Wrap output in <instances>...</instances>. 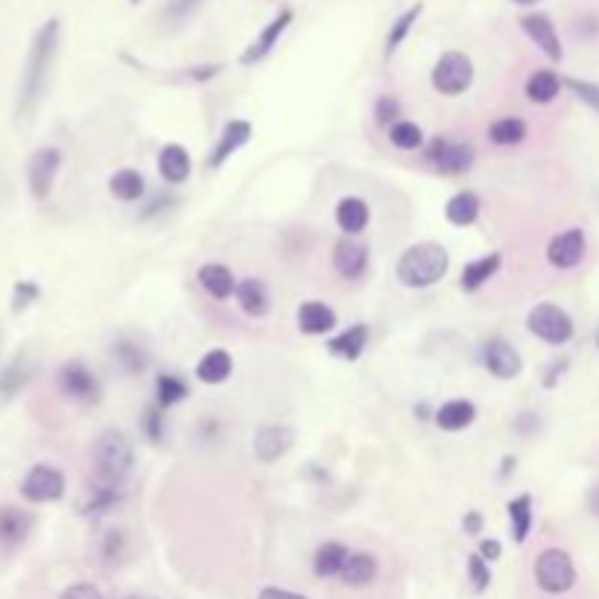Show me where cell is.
<instances>
[{"label":"cell","mask_w":599,"mask_h":599,"mask_svg":"<svg viewBox=\"0 0 599 599\" xmlns=\"http://www.w3.org/2000/svg\"><path fill=\"white\" fill-rule=\"evenodd\" d=\"M59 44H62V21L50 18L38 27V33L30 41V50H27L24 74H21V85H18V106H15L18 120H27L38 112V106L47 94V85H50L56 56H59Z\"/></svg>","instance_id":"6da1fadb"},{"label":"cell","mask_w":599,"mask_h":599,"mask_svg":"<svg viewBox=\"0 0 599 599\" xmlns=\"http://www.w3.org/2000/svg\"><path fill=\"white\" fill-rule=\"evenodd\" d=\"M450 269V255L442 243L424 240V243H412L410 249L398 258L395 266V278L410 287V290H427L433 284H439Z\"/></svg>","instance_id":"7a4b0ae2"},{"label":"cell","mask_w":599,"mask_h":599,"mask_svg":"<svg viewBox=\"0 0 599 599\" xmlns=\"http://www.w3.org/2000/svg\"><path fill=\"white\" fill-rule=\"evenodd\" d=\"M91 456H94V471H97V477L106 480V483L123 486L126 477H129L132 468H135V450H132V442H129L120 430H114V427L103 430V433L97 436Z\"/></svg>","instance_id":"3957f363"},{"label":"cell","mask_w":599,"mask_h":599,"mask_svg":"<svg viewBox=\"0 0 599 599\" xmlns=\"http://www.w3.org/2000/svg\"><path fill=\"white\" fill-rule=\"evenodd\" d=\"M535 582L544 594H567L576 585V564L570 559L567 550L559 547H547L538 553L535 559Z\"/></svg>","instance_id":"277c9868"},{"label":"cell","mask_w":599,"mask_h":599,"mask_svg":"<svg viewBox=\"0 0 599 599\" xmlns=\"http://www.w3.org/2000/svg\"><path fill=\"white\" fill-rule=\"evenodd\" d=\"M430 82L442 97H459L474 85V62L462 50H448L436 59Z\"/></svg>","instance_id":"5b68a950"},{"label":"cell","mask_w":599,"mask_h":599,"mask_svg":"<svg viewBox=\"0 0 599 599\" xmlns=\"http://www.w3.org/2000/svg\"><path fill=\"white\" fill-rule=\"evenodd\" d=\"M526 328H529V334H535L541 342L556 345V348H559V345H567V342L573 339V334H576V325H573V319L567 316V310H562L559 304H550V301L535 304V307L529 310Z\"/></svg>","instance_id":"8992f818"},{"label":"cell","mask_w":599,"mask_h":599,"mask_svg":"<svg viewBox=\"0 0 599 599\" xmlns=\"http://www.w3.org/2000/svg\"><path fill=\"white\" fill-rule=\"evenodd\" d=\"M427 164L442 173V176H462L474 167L477 161V152L471 144L465 141H450V138H433L424 150Z\"/></svg>","instance_id":"52a82bcc"},{"label":"cell","mask_w":599,"mask_h":599,"mask_svg":"<svg viewBox=\"0 0 599 599\" xmlns=\"http://www.w3.org/2000/svg\"><path fill=\"white\" fill-rule=\"evenodd\" d=\"M65 486V474L56 465L38 462L21 480V497L30 503H56L65 497Z\"/></svg>","instance_id":"ba28073f"},{"label":"cell","mask_w":599,"mask_h":599,"mask_svg":"<svg viewBox=\"0 0 599 599\" xmlns=\"http://www.w3.org/2000/svg\"><path fill=\"white\" fill-rule=\"evenodd\" d=\"M59 389H62V395L65 398H71L76 404H100V398H103V386H100V380L94 377V372L85 366V363H79V360H71V363H65L62 369H59Z\"/></svg>","instance_id":"9c48e42d"},{"label":"cell","mask_w":599,"mask_h":599,"mask_svg":"<svg viewBox=\"0 0 599 599\" xmlns=\"http://www.w3.org/2000/svg\"><path fill=\"white\" fill-rule=\"evenodd\" d=\"M59 170H62V152L56 147H38L30 155V161H27V185H30V196L36 202H44L53 193Z\"/></svg>","instance_id":"30bf717a"},{"label":"cell","mask_w":599,"mask_h":599,"mask_svg":"<svg viewBox=\"0 0 599 599\" xmlns=\"http://www.w3.org/2000/svg\"><path fill=\"white\" fill-rule=\"evenodd\" d=\"M293 18H296V12L290 9V6H281L278 9V15L263 27L261 33L255 36V41L240 53V65H246V68H252V65H261L263 59L278 47V41L284 38V33L290 30V24H293Z\"/></svg>","instance_id":"8fae6325"},{"label":"cell","mask_w":599,"mask_h":599,"mask_svg":"<svg viewBox=\"0 0 599 599\" xmlns=\"http://www.w3.org/2000/svg\"><path fill=\"white\" fill-rule=\"evenodd\" d=\"M483 366L491 377L497 380H515L524 372V357L518 354V348L512 342H506L503 337H491L483 342L480 348Z\"/></svg>","instance_id":"7c38bea8"},{"label":"cell","mask_w":599,"mask_h":599,"mask_svg":"<svg viewBox=\"0 0 599 599\" xmlns=\"http://www.w3.org/2000/svg\"><path fill=\"white\" fill-rule=\"evenodd\" d=\"M521 30H524V36L529 38L550 62H562L564 44L550 15H544V12H526V15H521Z\"/></svg>","instance_id":"4fadbf2b"},{"label":"cell","mask_w":599,"mask_h":599,"mask_svg":"<svg viewBox=\"0 0 599 599\" xmlns=\"http://www.w3.org/2000/svg\"><path fill=\"white\" fill-rule=\"evenodd\" d=\"M588 255V237L582 228H567L559 231L550 243H547V261L556 269H576Z\"/></svg>","instance_id":"5bb4252c"},{"label":"cell","mask_w":599,"mask_h":599,"mask_svg":"<svg viewBox=\"0 0 599 599\" xmlns=\"http://www.w3.org/2000/svg\"><path fill=\"white\" fill-rule=\"evenodd\" d=\"M249 141H252V123L249 120H228L220 138H217V144H214V150L208 155V167L220 170L225 161H231V155H237Z\"/></svg>","instance_id":"9a60e30c"},{"label":"cell","mask_w":599,"mask_h":599,"mask_svg":"<svg viewBox=\"0 0 599 599\" xmlns=\"http://www.w3.org/2000/svg\"><path fill=\"white\" fill-rule=\"evenodd\" d=\"M293 442H296L293 427H287V424H263L261 430L255 433V456L261 459L263 465H272V462H278L281 456L290 453Z\"/></svg>","instance_id":"2e32d148"},{"label":"cell","mask_w":599,"mask_h":599,"mask_svg":"<svg viewBox=\"0 0 599 599\" xmlns=\"http://www.w3.org/2000/svg\"><path fill=\"white\" fill-rule=\"evenodd\" d=\"M36 526V515L18 506H0V547L18 550Z\"/></svg>","instance_id":"e0dca14e"},{"label":"cell","mask_w":599,"mask_h":599,"mask_svg":"<svg viewBox=\"0 0 599 599\" xmlns=\"http://www.w3.org/2000/svg\"><path fill=\"white\" fill-rule=\"evenodd\" d=\"M120 503H123V486L106 483V480L94 477V483L88 486V494H85L79 512H82L85 518H100V515H109Z\"/></svg>","instance_id":"ac0fdd59"},{"label":"cell","mask_w":599,"mask_h":599,"mask_svg":"<svg viewBox=\"0 0 599 599\" xmlns=\"http://www.w3.org/2000/svg\"><path fill=\"white\" fill-rule=\"evenodd\" d=\"M36 377V363L21 351L0 369V401H12L27 389V383Z\"/></svg>","instance_id":"d6986e66"},{"label":"cell","mask_w":599,"mask_h":599,"mask_svg":"<svg viewBox=\"0 0 599 599\" xmlns=\"http://www.w3.org/2000/svg\"><path fill=\"white\" fill-rule=\"evenodd\" d=\"M296 322H299L301 334L307 337H325L337 328V313L334 307H328L325 301H304L296 313Z\"/></svg>","instance_id":"ffe728a7"},{"label":"cell","mask_w":599,"mask_h":599,"mask_svg":"<svg viewBox=\"0 0 599 599\" xmlns=\"http://www.w3.org/2000/svg\"><path fill=\"white\" fill-rule=\"evenodd\" d=\"M334 269L342 278L357 281L366 269H369V249L351 237H342L334 246Z\"/></svg>","instance_id":"44dd1931"},{"label":"cell","mask_w":599,"mask_h":599,"mask_svg":"<svg viewBox=\"0 0 599 599\" xmlns=\"http://www.w3.org/2000/svg\"><path fill=\"white\" fill-rule=\"evenodd\" d=\"M369 339H372L369 325L357 322V325H351L348 331H342V334H337L334 339H328V351H331L334 357H339V360L354 363V360H360L363 351L369 348Z\"/></svg>","instance_id":"7402d4cb"},{"label":"cell","mask_w":599,"mask_h":599,"mask_svg":"<svg viewBox=\"0 0 599 599\" xmlns=\"http://www.w3.org/2000/svg\"><path fill=\"white\" fill-rule=\"evenodd\" d=\"M199 287L211 296V299L225 301L234 296V290H237V278H234V272L223 266V263H205V266H199Z\"/></svg>","instance_id":"603a6c76"},{"label":"cell","mask_w":599,"mask_h":599,"mask_svg":"<svg viewBox=\"0 0 599 599\" xmlns=\"http://www.w3.org/2000/svg\"><path fill=\"white\" fill-rule=\"evenodd\" d=\"M369 220H372V208H369L366 199H360V196H345V199H339L337 225L345 231V237L363 234Z\"/></svg>","instance_id":"cb8c5ba5"},{"label":"cell","mask_w":599,"mask_h":599,"mask_svg":"<svg viewBox=\"0 0 599 599\" xmlns=\"http://www.w3.org/2000/svg\"><path fill=\"white\" fill-rule=\"evenodd\" d=\"M234 299L240 304V310L246 313V316H252V319H263L266 313H269V290H266V284H263L261 278H246V281H240L237 284V290H234Z\"/></svg>","instance_id":"d4e9b609"},{"label":"cell","mask_w":599,"mask_h":599,"mask_svg":"<svg viewBox=\"0 0 599 599\" xmlns=\"http://www.w3.org/2000/svg\"><path fill=\"white\" fill-rule=\"evenodd\" d=\"M190 152L179 144H167L158 155V173L167 185H182L190 176Z\"/></svg>","instance_id":"484cf974"},{"label":"cell","mask_w":599,"mask_h":599,"mask_svg":"<svg viewBox=\"0 0 599 599\" xmlns=\"http://www.w3.org/2000/svg\"><path fill=\"white\" fill-rule=\"evenodd\" d=\"M433 421H436L439 430H445V433H459V430H468V427L477 421V407H474L471 401L456 398V401L442 404V407L436 410V415H433Z\"/></svg>","instance_id":"4316f807"},{"label":"cell","mask_w":599,"mask_h":599,"mask_svg":"<svg viewBox=\"0 0 599 599\" xmlns=\"http://www.w3.org/2000/svg\"><path fill=\"white\" fill-rule=\"evenodd\" d=\"M500 252H488L483 258H477V261L465 263V269H462V278H459V287L465 290V293H477L480 287H486L488 281L497 275V269H500Z\"/></svg>","instance_id":"83f0119b"},{"label":"cell","mask_w":599,"mask_h":599,"mask_svg":"<svg viewBox=\"0 0 599 599\" xmlns=\"http://www.w3.org/2000/svg\"><path fill=\"white\" fill-rule=\"evenodd\" d=\"M480 196L474 190H459L453 193L445 205V217H448L450 225L456 228H465V225H474L480 220Z\"/></svg>","instance_id":"f1b7e54d"},{"label":"cell","mask_w":599,"mask_h":599,"mask_svg":"<svg viewBox=\"0 0 599 599\" xmlns=\"http://www.w3.org/2000/svg\"><path fill=\"white\" fill-rule=\"evenodd\" d=\"M562 85L564 79L556 71H535V74H529L524 85L526 100L535 106H547L562 94Z\"/></svg>","instance_id":"f546056e"},{"label":"cell","mask_w":599,"mask_h":599,"mask_svg":"<svg viewBox=\"0 0 599 599\" xmlns=\"http://www.w3.org/2000/svg\"><path fill=\"white\" fill-rule=\"evenodd\" d=\"M339 579L348 588H369L377 579V559L372 553H351Z\"/></svg>","instance_id":"4dcf8cb0"},{"label":"cell","mask_w":599,"mask_h":599,"mask_svg":"<svg viewBox=\"0 0 599 599\" xmlns=\"http://www.w3.org/2000/svg\"><path fill=\"white\" fill-rule=\"evenodd\" d=\"M234 372V360H231V354L223 351V348H214V351H208L202 360H199V366H196V377L202 380V383H208V386H220L225 383L228 377Z\"/></svg>","instance_id":"1f68e13d"},{"label":"cell","mask_w":599,"mask_h":599,"mask_svg":"<svg viewBox=\"0 0 599 599\" xmlns=\"http://www.w3.org/2000/svg\"><path fill=\"white\" fill-rule=\"evenodd\" d=\"M421 12H424V3L418 0V3L407 6V9L395 18V24H392L389 33H386V44H383V56H386V59H392V56L398 53V47L410 38L412 27H415V21L421 18Z\"/></svg>","instance_id":"d6a6232c"},{"label":"cell","mask_w":599,"mask_h":599,"mask_svg":"<svg viewBox=\"0 0 599 599\" xmlns=\"http://www.w3.org/2000/svg\"><path fill=\"white\" fill-rule=\"evenodd\" d=\"M348 556H351V553H348L345 544H339V541H325V544L316 550V556H313V573H316L319 579L339 576L345 562H348Z\"/></svg>","instance_id":"836d02e7"},{"label":"cell","mask_w":599,"mask_h":599,"mask_svg":"<svg viewBox=\"0 0 599 599\" xmlns=\"http://www.w3.org/2000/svg\"><path fill=\"white\" fill-rule=\"evenodd\" d=\"M506 515L512 524V538L515 544H526L529 532H532V494H518L506 503Z\"/></svg>","instance_id":"e575fe53"},{"label":"cell","mask_w":599,"mask_h":599,"mask_svg":"<svg viewBox=\"0 0 599 599\" xmlns=\"http://www.w3.org/2000/svg\"><path fill=\"white\" fill-rule=\"evenodd\" d=\"M526 135H529V129H526V123L521 117H500L488 129V138L497 147H521L526 141Z\"/></svg>","instance_id":"d590c367"},{"label":"cell","mask_w":599,"mask_h":599,"mask_svg":"<svg viewBox=\"0 0 599 599\" xmlns=\"http://www.w3.org/2000/svg\"><path fill=\"white\" fill-rule=\"evenodd\" d=\"M144 176L138 170H117L112 179H109V193H112L117 202H138L144 196Z\"/></svg>","instance_id":"8d00e7d4"},{"label":"cell","mask_w":599,"mask_h":599,"mask_svg":"<svg viewBox=\"0 0 599 599\" xmlns=\"http://www.w3.org/2000/svg\"><path fill=\"white\" fill-rule=\"evenodd\" d=\"M112 357L123 375H144L147 366H150L147 351L141 345H135V342H117L112 348Z\"/></svg>","instance_id":"74e56055"},{"label":"cell","mask_w":599,"mask_h":599,"mask_svg":"<svg viewBox=\"0 0 599 599\" xmlns=\"http://www.w3.org/2000/svg\"><path fill=\"white\" fill-rule=\"evenodd\" d=\"M188 395H190L188 383H185V380H182L179 375H173V372H164V375L155 377V401H158V407H161V410L182 404Z\"/></svg>","instance_id":"f35d334b"},{"label":"cell","mask_w":599,"mask_h":599,"mask_svg":"<svg viewBox=\"0 0 599 599\" xmlns=\"http://www.w3.org/2000/svg\"><path fill=\"white\" fill-rule=\"evenodd\" d=\"M389 141H392V147H398V150H421V147H424V132H421V126L412 123V120H398V123L389 129Z\"/></svg>","instance_id":"ab89813d"},{"label":"cell","mask_w":599,"mask_h":599,"mask_svg":"<svg viewBox=\"0 0 599 599\" xmlns=\"http://www.w3.org/2000/svg\"><path fill=\"white\" fill-rule=\"evenodd\" d=\"M100 559H103V564H109V567L126 559V535L120 529H109L100 538Z\"/></svg>","instance_id":"60d3db41"},{"label":"cell","mask_w":599,"mask_h":599,"mask_svg":"<svg viewBox=\"0 0 599 599\" xmlns=\"http://www.w3.org/2000/svg\"><path fill=\"white\" fill-rule=\"evenodd\" d=\"M38 299H41V287L36 281H30V278L15 281V287H12V313H27Z\"/></svg>","instance_id":"b9f144b4"},{"label":"cell","mask_w":599,"mask_h":599,"mask_svg":"<svg viewBox=\"0 0 599 599\" xmlns=\"http://www.w3.org/2000/svg\"><path fill=\"white\" fill-rule=\"evenodd\" d=\"M205 3H208V0H170V3L164 6V21H167L170 27H179V24L188 21L190 15H196Z\"/></svg>","instance_id":"7bdbcfd3"},{"label":"cell","mask_w":599,"mask_h":599,"mask_svg":"<svg viewBox=\"0 0 599 599\" xmlns=\"http://www.w3.org/2000/svg\"><path fill=\"white\" fill-rule=\"evenodd\" d=\"M468 582H471V588L477 594H486L491 588V567H488V562L480 553L468 556Z\"/></svg>","instance_id":"ee69618b"},{"label":"cell","mask_w":599,"mask_h":599,"mask_svg":"<svg viewBox=\"0 0 599 599\" xmlns=\"http://www.w3.org/2000/svg\"><path fill=\"white\" fill-rule=\"evenodd\" d=\"M564 85L576 94V100H582L588 109H594L599 114V85L591 79H576V76H567Z\"/></svg>","instance_id":"f6af8a7d"},{"label":"cell","mask_w":599,"mask_h":599,"mask_svg":"<svg viewBox=\"0 0 599 599\" xmlns=\"http://www.w3.org/2000/svg\"><path fill=\"white\" fill-rule=\"evenodd\" d=\"M375 120L380 126H386V129H392L398 120H401V103L392 97V94H383V97H377L375 103Z\"/></svg>","instance_id":"bcb514c9"},{"label":"cell","mask_w":599,"mask_h":599,"mask_svg":"<svg viewBox=\"0 0 599 599\" xmlns=\"http://www.w3.org/2000/svg\"><path fill=\"white\" fill-rule=\"evenodd\" d=\"M141 427L147 433L150 442H164V415H161V407H147L144 418H141Z\"/></svg>","instance_id":"7dc6e473"},{"label":"cell","mask_w":599,"mask_h":599,"mask_svg":"<svg viewBox=\"0 0 599 599\" xmlns=\"http://www.w3.org/2000/svg\"><path fill=\"white\" fill-rule=\"evenodd\" d=\"M573 30H576V36L582 38V41H594V38L599 36V15L597 12H582V15H576Z\"/></svg>","instance_id":"c3c4849f"},{"label":"cell","mask_w":599,"mask_h":599,"mask_svg":"<svg viewBox=\"0 0 599 599\" xmlns=\"http://www.w3.org/2000/svg\"><path fill=\"white\" fill-rule=\"evenodd\" d=\"M59 599H106V597L100 594L97 585H91V582H76V585H71V588H65Z\"/></svg>","instance_id":"681fc988"},{"label":"cell","mask_w":599,"mask_h":599,"mask_svg":"<svg viewBox=\"0 0 599 599\" xmlns=\"http://www.w3.org/2000/svg\"><path fill=\"white\" fill-rule=\"evenodd\" d=\"M220 71H223V65H220V62H211V65H193V68L185 71V76H188L190 82H211Z\"/></svg>","instance_id":"f907efd6"},{"label":"cell","mask_w":599,"mask_h":599,"mask_svg":"<svg viewBox=\"0 0 599 599\" xmlns=\"http://www.w3.org/2000/svg\"><path fill=\"white\" fill-rule=\"evenodd\" d=\"M488 564L497 562L500 556H503V544L497 541V538H480V550H477Z\"/></svg>","instance_id":"816d5d0a"},{"label":"cell","mask_w":599,"mask_h":599,"mask_svg":"<svg viewBox=\"0 0 599 599\" xmlns=\"http://www.w3.org/2000/svg\"><path fill=\"white\" fill-rule=\"evenodd\" d=\"M462 529H465V535H480V532H483V515H480L477 509H474V512H465Z\"/></svg>","instance_id":"f5cc1de1"},{"label":"cell","mask_w":599,"mask_h":599,"mask_svg":"<svg viewBox=\"0 0 599 599\" xmlns=\"http://www.w3.org/2000/svg\"><path fill=\"white\" fill-rule=\"evenodd\" d=\"M258 599H307L304 594H296V591H287V588H275V585H269V588H263Z\"/></svg>","instance_id":"db71d44e"},{"label":"cell","mask_w":599,"mask_h":599,"mask_svg":"<svg viewBox=\"0 0 599 599\" xmlns=\"http://www.w3.org/2000/svg\"><path fill=\"white\" fill-rule=\"evenodd\" d=\"M515 430H518V433H535V430H538V415L524 412L521 418H515Z\"/></svg>","instance_id":"11a10c76"},{"label":"cell","mask_w":599,"mask_h":599,"mask_svg":"<svg viewBox=\"0 0 599 599\" xmlns=\"http://www.w3.org/2000/svg\"><path fill=\"white\" fill-rule=\"evenodd\" d=\"M588 509H591L594 518H599V483L591 488V494H588Z\"/></svg>","instance_id":"9f6ffc18"},{"label":"cell","mask_w":599,"mask_h":599,"mask_svg":"<svg viewBox=\"0 0 599 599\" xmlns=\"http://www.w3.org/2000/svg\"><path fill=\"white\" fill-rule=\"evenodd\" d=\"M509 471H515V456H506V459H503V471H500V477H506Z\"/></svg>","instance_id":"6f0895ef"},{"label":"cell","mask_w":599,"mask_h":599,"mask_svg":"<svg viewBox=\"0 0 599 599\" xmlns=\"http://www.w3.org/2000/svg\"><path fill=\"white\" fill-rule=\"evenodd\" d=\"M170 202H173V199H164V202H161V211H164V205H170ZM152 214H158V202H152L150 211H147L144 217H152Z\"/></svg>","instance_id":"680465c9"},{"label":"cell","mask_w":599,"mask_h":599,"mask_svg":"<svg viewBox=\"0 0 599 599\" xmlns=\"http://www.w3.org/2000/svg\"><path fill=\"white\" fill-rule=\"evenodd\" d=\"M512 3H518V6H535V3H541V0H512Z\"/></svg>","instance_id":"91938a15"},{"label":"cell","mask_w":599,"mask_h":599,"mask_svg":"<svg viewBox=\"0 0 599 599\" xmlns=\"http://www.w3.org/2000/svg\"><path fill=\"white\" fill-rule=\"evenodd\" d=\"M123 599H155V597H123Z\"/></svg>","instance_id":"94428289"},{"label":"cell","mask_w":599,"mask_h":599,"mask_svg":"<svg viewBox=\"0 0 599 599\" xmlns=\"http://www.w3.org/2000/svg\"><path fill=\"white\" fill-rule=\"evenodd\" d=\"M129 3H141V0H129Z\"/></svg>","instance_id":"6125c7cd"},{"label":"cell","mask_w":599,"mask_h":599,"mask_svg":"<svg viewBox=\"0 0 599 599\" xmlns=\"http://www.w3.org/2000/svg\"><path fill=\"white\" fill-rule=\"evenodd\" d=\"M597 348H599V331H597Z\"/></svg>","instance_id":"be15d7a7"}]
</instances>
